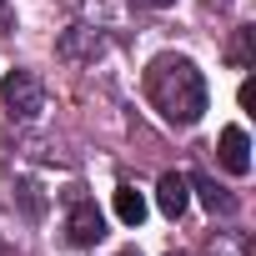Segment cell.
<instances>
[{"mask_svg":"<svg viewBox=\"0 0 256 256\" xmlns=\"http://www.w3.org/2000/svg\"><path fill=\"white\" fill-rule=\"evenodd\" d=\"M0 26H6V30L16 26V20H10V6H6V0H0Z\"/></svg>","mask_w":256,"mask_h":256,"instance_id":"obj_10","label":"cell"},{"mask_svg":"<svg viewBox=\"0 0 256 256\" xmlns=\"http://www.w3.org/2000/svg\"><path fill=\"white\" fill-rule=\"evenodd\" d=\"M241 106H246V110L256 106V80H241Z\"/></svg>","mask_w":256,"mask_h":256,"instance_id":"obj_9","label":"cell"},{"mask_svg":"<svg viewBox=\"0 0 256 256\" xmlns=\"http://www.w3.org/2000/svg\"><path fill=\"white\" fill-rule=\"evenodd\" d=\"M66 236H70V246H96V241L106 236V216L96 211V201H76V206H70Z\"/></svg>","mask_w":256,"mask_h":256,"instance_id":"obj_3","label":"cell"},{"mask_svg":"<svg viewBox=\"0 0 256 256\" xmlns=\"http://www.w3.org/2000/svg\"><path fill=\"white\" fill-rule=\"evenodd\" d=\"M171 256H181V251H171Z\"/></svg>","mask_w":256,"mask_h":256,"instance_id":"obj_14","label":"cell"},{"mask_svg":"<svg viewBox=\"0 0 256 256\" xmlns=\"http://www.w3.org/2000/svg\"><path fill=\"white\" fill-rule=\"evenodd\" d=\"M146 6H156V10H166V6H176V0H146Z\"/></svg>","mask_w":256,"mask_h":256,"instance_id":"obj_12","label":"cell"},{"mask_svg":"<svg viewBox=\"0 0 256 256\" xmlns=\"http://www.w3.org/2000/svg\"><path fill=\"white\" fill-rule=\"evenodd\" d=\"M221 166L231 176H246L251 171V141H246L241 126H226V131H221Z\"/></svg>","mask_w":256,"mask_h":256,"instance_id":"obj_5","label":"cell"},{"mask_svg":"<svg viewBox=\"0 0 256 256\" xmlns=\"http://www.w3.org/2000/svg\"><path fill=\"white\" fill-rule=\"evenodd\" d=\"M116 256H141V251H136V246H126V251H116Z\"/></svg>","mask_w":256,"mask_h":256,"instance_id":"obj_13","label":"cell"},{"mask_svg":"<svg viewBox=\"0 0 256 256\" xmlns=\"http://www.w3.org/2000/svg\"><path fill=\"white\" fill-rule=\"evenodd\" d=\"M116 216H120L126 226H141V221H146V196H141L136 186H116Z\"/></svg>","mask_w":256,"mask_h":256,"instance_id":"obj_8","label":"cell"},{"mask_svg":"<svg viewBox=\"0 0 256 256\" xmlns=\"http://www.w3.org/2000/svg\"><path fill=\"white\" fill-rule=\"evenodd\" d=\"M186 201H191V181L186 176H176V171H166L161 181H156V206H161V216H181L186 211Z\"/></svg>","mask_w":256,"mask_h":256,"instance_id":"obj_6","label":"cell"},{"mask_svg":"<svg viewBox=\"0 0 256 256\" xmlns=\"http://www.w3.org/2000/svg\"><path fill=\"white\" fill-rule=\"evenodd\" d=\"M0 100H6V110H10L16 120H36V116L46 110V90H40V80H36L30 70H10L6 86H0Z\"/></svg>","mask_w":256,"mask_h":256,"instance_id":"obj_2","label":"cell"},{"mask_svg":"<svg viewBox=\"0 0 256 256\" xmlns=\"http://www.w3.org/2000/svg\"><path fill=\"white\" fill-rule=\"evenodd\" d=\"M191 186L201 191V201H206L211 216H231V211H236V196H226V186H216L211 176H191Z\"/></svg>","mask_w":256,"mask_h":256,"instance_id":"obj_7","label":"cell"},{"mask_svg":"<svg viewBox=\"0 0 256 256\" xmlns=\"http://www.w3.org/2000/svg\"><path fill=\"white\" fill-rule=\"evenodd\" d=\"M56 50H60V60H96L100 50H106V36L100 30H90V26H70L60 40H56Z\"/></svg>","mask_w":256,"mask_h":256,"instance_id":"obj_4","label":"cell"},{"mask_svg":"<svg viewBox=\"0 0 256 256\" xmlns=\"http://www.w3.org/2000/svg\"><path fill=\"white\" fill-rule=\"evenodd\" d=\"M146 96L171 126H196L206 116V80L191 56H176V50L156 56L146 66Z\"/></svg>","mask_w":256,"mask_h":256,"instance_id":"obj_1","label":"cell"},{"mask_svg":"<svg viewBox=\"0 0 256 256\" xmlns=\"http://www.w3.org/2000/svg\"><path fill=\"white\" fill-rule=\"evenodd\" d=\"M206 10H231V0H201Z\"/></svg>","mask_w":256,"mask_h":256,"instance_id":"obj_11","label":"cell"}]
</instances>
